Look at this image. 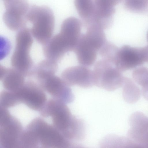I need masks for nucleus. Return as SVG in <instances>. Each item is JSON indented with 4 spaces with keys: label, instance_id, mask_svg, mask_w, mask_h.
Instances as JSON below:
<instances>
[{
    "label": "nucleus",
    "instance_id": "25",
    "mask_svg": "<svg viewBox=\"0 0 148 148\" xmlns=\"http://www.w3.org/2000/svg\"><path fill=\"white\" fill-rule=\"evenodd\" d=\"M69 148H85L84 147L77 145L72 143Z\"/></svg>",
    "mask_w": 148,
    "mask_h": 148
},
{
    "label": "nucleus",
    "instance_id": "2",
    "mask_svg": "<svg viewBox=\"0 0 148 148\" xmlns=\"http://www.w3.org/2000/svg\"><path fill=\"white\" fill-rule=\"evenodd\" d=\"M27 19L32 24L31 34L39 43L46 45L51 38L54 28L55 18L52 10L46 5H32Z\"/></svg>",
    "mask_w": 148,
    "mask_h": 148
},
{
    "label": "nucleus",
    "instance_id": "15",
    "mask_svg": "<svg viewBox=\"0 0 148 148\" xmlns=\"http://www.w3.org/2000/svg\"><path fill=\"white\" fill-rule=\"evenodd\" d=\"M25 77L12 68H6L4 74L0 77L3 87L8 91L17 92L23 87Z\"/></svg>",
    "mask_w": 148,
    "mask_h": 148
},
{
    "label": "nucleus",
    "instance_id": "16",
    "mask_svg": "<svg viewBox=\"0 0 148 148\" xmlns=\"http://www.w3.org/2000/svg\"><path fill=\"white\" fill-rule=\"evenodd\" d=\"M58 69L57 62L48 59L44 60L35 66L33 77L39 83L55 75Z\"/></svg>",
    "mask_w": 148,
    "mask_h": 148
},
{
    "label": "nucleus",
    "instance_id": "22",
    "mask_svg": "<svg viewBox=\"0 0 148 148\" xmlns=\"http://www.w3.org/2000/svg\"><path fill=\"white\" fill-rule=\"evenodd\" d=\"M132 77L135 81L142 87H148V68L141 67L135 69L133 71Z\"/></svg>",
    "mask_w": 148,
    "mask_h": 148
},
{
    "label": "nucleus",
    "instance_id": "7",
    "mask_svg": "<svg viewBox=\"0 0 148 148\" xmlns=\"http://www.w3.org/2000/svg\"><path fill=\"white\" fill-rule=\"evenodd\" d=\"M5 10L3 15V22L6 26L13 31L25 27L27 15L29 6L28 3L23 0H4Z\"/></svg>",
    "mask_w": 148,
    "mask_h": 148
},
{
    "label": "nucleus",
    "instance_id": "26",
    "mask_svg": "<svg viewBox=\"0 0 148 148\" xmlns=\"http://www.w3.org/2000/svg\"><path fill=\"white\" fill-rule=\"evenodd\" d=\"M133 148H145V147L143 146L139 145L136 143L133 147Z\"/></svg>",
    "mask_w": 148,
    "mask_h": 148
},
{
    "label": "nucleus",
    "instance_id": "8",
    "mask_svg": "<svg viewBox=\"0 0 148 148\" xmlns=\"http://www.w3.org/2000/svg\"><path fill=\"white\" fill-rule=\"evenodd\" d=\"M16 92L21 103L35 111L40 112L47 101L44 90L37 83L33 81L26 82L22 88Z\"/></svg>",
    "mask_w": 148,
    "mask_h": 148
},
{
    "label": "nucleus",
    "instance_id": "9",
    "mask_svg": "<svg viewBox=\"0 0 148 148\" xmlns=\"http://www.w3.org/2000/svg\"><path fill=\"white\" fill-rule=\"evenodd\" d=\"M0 125L1 148H17L23 132L20 122L11 115Z\"/></svg>",
    "mask_w": 148,
    "mask_h": 148
},
{
    "label": "nucleus",
    "instance_id": "20",
    "mask_svg": "<svg viewBox=\"0 0 148 148\" xmlns=\"http://www.w3.org/2000/svg\"><path fill=\"white\" fill-rule=\"evenodd\" d=\"M21 102L16 92L7 90L1 91L0 93V107L8 109L14 107Z\"/></svg>",
    "mask_w": 148,
    "mask_h": 148
},
{
    "label": "nucleus",
    "instance_id": "12",
    "mask_svg": "<svg viewBox=\"0 0 148 148\" xmlns=\"http://www.w3.org/2000/svg\"><path fill=\"white\" fill-rule=\"evenodd\" d=\"M95 10L91 24H95L103 30L112 25L115 6L117 0H95Z\"/></svg>",
    "mask_w": 148,
    "mask_h": 148
},
{
    "label": "nucleus",
    "instance_id": "23",
    "mask_svg": "<svg viewBox=\"0 0 148 148\" xmlns=\"http://www.w3.org/2000/svg\"><path fill=\"white\" fill-rule=\"evenodd\" d=\"M118 48L115 45L107 41L99 51L102 58L111 60Z\"/></svg>",
    "mask_w": 148,
    "mask_h": 148
},
{
    "label": "nucleus",
    "instance_id": "28",
    "mask_svg": "<svg viewBox=\"0 0 148 148\" xmlns=\"http://www.w3.org/2000/svg\"><path fill=\"white\" fill-rule=\"evenodd\" d=\"M39 148H46L43 147H39Z\"/></svg>",
    "mask_w": 148,
    "mask_h": 148
},
{
    "label": "nucleus",
    "instance_id": "27",
    "mask_svg": "<svg viewBox=\"0 0 148 148\" xmlns=\"http://www.w3.org/2000/svg\"><path fill=\"white\" fill-rule=\"evenodd\" d=\"M147 40H148V32H147Z\"/></svg>",
    "mask_w": 148,
    "mask_h": 148
},
{
    "label": "nucleus",
    "instance_id": "18",
    "mask_svg": "<svg viewBox=\"0 0 148 148\" xmlns=\"http://www.w3.org/2000/svg\"><path fill=\"white\" fill-rule=\"evenodd\" d=\"M135 143L128 137L109 135L101 141L100 148H133Z\"/></svg>",
    "mask_w": 148,
    "mask_h": 148
},
{
    "label": "nucleus",
    "instance_id": "5",
    "mask_svg": "<svg viewBox=\"0 0 148 148\" xmlns=\"http://www.w3.org/2000/svg\"><path fill=\"white\" fill-rule=\"evenodd\" d=\"M94 85L108 91L122 86L124 77L111 61L102 58L96 63L92 71Z\"/></svg>",
    "mask_w": 148,
    "mask_h": 148
},
{
    "label": "nucleus",
    "instance_id": "6",
    "mask_svg": "<svg viewBox=\"0 0 148 148\" xmlns=\"http://www.w3.org/2000/svg\"><path fill=\"white\" fill-rule=\"evenodd\" d=\"M112 62L122 72L148 63V45L135 47L124 45L118 48Z\"/></svg>",
    "mask_w": 148,
    "mask_h": 148
},
{
    "label": "nucleus",
    "instance_id": "1",
    "mask_svg": "<svg viewBox=\"0 0 148 148\" xmlns=\"http://www.w3.org/2000/svg\"><path fill=\"white\" fill-rule=\"evenodd\" d=\"M40 112L43 117L51 116L53 126L66 139L79 140L84 138L85 134L84 121L73 115L64 103L50 99Z\"/></svg>",
    "mask_w": 148,
    "mask_h": 148
},
{
    "label": "nucleus",
    "instance_id": "24",
    "mask_svg": "<svg viewBox=\"0 0 148 148\" xmlns=\"http://www.w3.org/2000/svg\"><path fill=\"white\" fill-rule=\"evenodd\" d=\"M142 92L144 97L148 101V87L142 88Z\"/></svg>",
    "mask_w": 148,
    "mask_h": 148
},
{
    "label": "nucleus",
    "instance_id": "21",
    "mask_svg": "<svg viewBox=\"0 0 148 148\" xmlns=\"http://www.w3.org/2000/svg\"><path fill=\"white\" fill-rule=\"evenodd\" d=\"M124 5L127 9L132 12L148 13V1L127 0Z\"/></svg>",
    "mask_w": 148,
    "mask_h": 148
},
{
    "label": "nucleus",
    "instance_id": "11",
    "mask_svg": "<svg viewBox=\"0 0 148 148\" xmlns=\"http://www.w3.org/2000/svg\"><path fill=\"white\" fill-rule=\"evenodd\" d=\"M61 76L69 86L77 85L86 88L94 85L92 71L87 67L82 65L66 68L62 72Z\"/></svg>",
    "mask_w": 148,
    "mask_h": 148
},
{
    "label": "nucleus",
    "instance_id": "13",
    "mask_svg": "<svg viewBox=\"0 0 148 148\" xmlns=\"http://www.w3.org/2000/svg\"><path fill=\"white\" fill-rule=\"evenodd\" d=\"M129 123L128 137L135 143L143 145L148 136V119L142 112H137L130 116Z\"/></svg>",
    "mask_w": 148,
    "mask_h": 148
},
{
    "label": "nucleus",
    "instance_id": "4",
    "mask_svg": "<svg viewBox=\"0 0 148 148\" xmlns=\"http://www.w3.org/2000/svg\"><path fill=\"white\" fill-rule=\"evenodd\" d=\"M27 127L33 132L42 147L46 148H69L71 144L70 140L40 118L34 119Z\"/></svg>",
    "mask_w": 148,
    "mask_h": 148
},
{
    "label": "nucleus",
    "instance_id": "10",
    "mask_svg": "<svg viewBox=\"0 0 148 148\" xmlns=\"http://www.w3.org/2000/svg\"><path fill=\"white\" fill-rule=\"evenodd\" d=\"M38 84L52 98L66 104L73 102L74 99V95L70 86L62 78L55 75Z\"/></svg>",
    "mask_w": 148,
    "mask_h": 148
},
{
    "label": "nucleus",
    "instance_id": "17",
    "mask_svg": "<svg viewBox=\"0 0 148 148\" xmlns=\"http://www.w3.org/2000/svg\"><path fill=\"white\" fill-rule=\"evenodd\" d=\"M74 5L84 25L86 27L92 23L95 10L94 1L76 0Z\"/></svg>",
    "mask_w": 148,
    "mask_h": 148
},
{
    "label": "nucleus",
    "instance_id": "3",
    "mask_svg": "<svg viewBox=\"0 0 148 148\" xmlns=\"http://www.w3.org/2000/svg\"><path fill=\"white\" fill-rule=\"evenodd\" d=\"M15 49L11 59L12 68L25 77H33L35 65L30 55L33 40L30 30L24 28L15 37Z\"/></svg>",
    "mask_w": 148,
    "mask_h": 148
},
{
    "label": "nucleus",
    "instance_id": "19",
    "mask_svg": "<svg viewBox=\"0 0 148 148\" xmlns=\"http://www.w3.org/2000/svg\"><path fill=\"white\" fill-rule=\"evenodd\" d=\"M122 86L123 96L126 101L130 103H134L138 100L140 96V91L130 79L124 77Z\"/></svg>",
    "mask_w": 148,
    "mask_h": 148
},
{
    "label": "nucleus",
    "instance_id": "14",
    "mask_svg": "<svg viewBox=\"0 0 148 148\" xmlns=\"http://www.w3.org/2000/svg\"><path fill=\"white\" fill-rule=\"evenodd\" d=\"M73 51L78 62L86 67L94 63L98 52L88 41L84 34H81Z\"/></svg>",
    "mask_w": 148,
    "mask_h": 148
}]
</instances>
